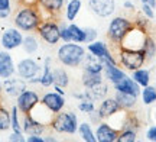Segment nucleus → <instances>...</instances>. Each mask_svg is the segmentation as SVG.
Returning <instances> with one entry per match:
<instances>
[{
    "instance_id": "nucleus-1",
    "label": "nucleus",
    "mask_w": 156,
    "mask_h": 142,
    "mask_svg": "<svg viewBox=\"0 0 156 142\" xmlns=\"http://www.w3.org/2000/svg\"><path fill=\"white\" fill-rule=\"evenodd\" d=\"M41 22H42V19L39 15L38 6L36 7L23 6L15 16V26L20 31H26V32L38 31Z\"/></svg>"
},
{
    "instance_id": "nucleus-2",
    "label": "nucleus",
    "mask_w": 156,
    "mask_h": 142,
    "mask_svg": "<svg viewBox=\"0 0 156 142\" xmlns=\"http://www.w3.org/2000/svg\"><path fill=\"white\" fill-rule=\"evenodd\" d=\"M85 55V49L81 45L71 44V42H65L62 46L58 49V60L59 63L67 65V67H78L81 65Z\"/></svg>"
},
{
    "instance_id": "nucleus-3",
    "label": "nucleus",
    "mask_w": 156,
    "mask_h": 142,
    "mask_svg": "<svg viewBox=\"0 0 156 142\" xmlns=\"http://www.w3.org/2000/svg\"><path fill=\"white\" fill-rule=\"evenodd\" d=\"M134 26V23L132 20H129L126 17L117 16L114 17L107 29V38L112 44L120 45V42L123 41V38L127 35V32Z\"/></svg>"
},
{
    "instance_id": "nucleus-4",
    "label": "nucleus",
    "mask_w": 156,
    "mask_h": 142,
    "mask_svg": "<svg viewBox=\"0 0 156 142\" xmlns=\"http://www.w3.org/2000/svg\"><path fill=\"white\" fill-rule=\"evenodd\" d=\"M51 128L58 133L73 135L78 129V119L73 112H58L51 123Z\"/></svg>"
},
{
    "instance_id": "nucleus-5",
    "label": "nucleus",
    "mask_w": 156,
    "mask_h": 142,
    "mask_svg": "<svg viewBox=\"0 0 156 142\" xmlns=\"http://www.w3.org/2000/svg\"><path fill=\"white\" fill-rule=\"evenodd\" d=\"M119 63L130 71L143 67L146 63V57L142 49H129L119 45Z\"/></svg>"
},
{
    "instance_id": "nucleus-6",
    "label": "nucleus",
    "mask_w": 156,
    "mask_h": 142,
    "mask_svg": "<svg viewBox=\"0 0 156 142\" xmlns=\"http://www.w3.org/2000/svg\"><path fill=\"white\" fill-rule=\"evenodd\" d=\"M16 71L19 77L23 80H28L29 83H39L41 80V65L32 58H25L19 61L16 65Z\"/></svg>"
},
{
    "instance_id": "nucleus-7",
    "label": "nucleus",
    "mask_w": 156,
    "mask_h": 142,
    "mask_svg": "<svg viewBox=\"0 0 156 142\" xmlns=\"http://www.w3.org/2000/svg\"><path fill=\"white\" fill-rule=\"evenodd\" d=\"M38 34L42 39L49 44V45H55L61 41V31H59V25L55 22V19H49V20H42L38 28Z\"/></svg>"
},
{
    "instance_id": "nucleus-8",
    "label": "nucleus",
    "mask_w": 156,
    "mask_h": 142,
    "mask_svg": "<svg viewBox=\"0 0 156 142\" xmlns=\"http://www.w3.org/2000/svg\"><path fill=\"white\" fill-rule=\"evenodd\" d=\"M146 36H147L146 31L137 28V26H133L127 32V35L123 38V41L120 42V46L129 48V49H142Z\"/></svg>"
},
{
    "instance_id": "nucleus-9",
    "label": "nucleus",
    "mask_w": 156,
    "mask_h": 142,
    "mask_svg": "<svg viewBox=\"0 0 156 142\" xmlns=\"http://www.w3.org/2000/svg\"><path fill=\"white\" fill-rule=\"evenodd\" d=\"M41 102L38 93L32 90H25L23 93H20L17 96V109L20 110V113L23 115H29L32 112V109Z\"/></svg>"
},
{
    "instance_id": "nucleus-10",
    "label": "nucleus",
    "mask_w": 156,
    "mask_h": 142,
    "mask_svg": "<svg viewBox=\"0 0 156 142\" xmlns=\"http://www.w3.org/2000/svg\"><path fill=\"white\" fill-rule=\"evenodd\" d=\"M0 42H2V46L5 48L6 51H10V49H15V48L22 45L23 35H22V32H20V29L9 28L2 34Z\"/></svg>"
},
{
    "instance_id": "nucleus-11",
    "label": "nucleus",
    "mask_w": 156,
    "mask_h": 142,
    "mask_svg": "<svg viewBox=\"0 0 156 142\" xmlns=\"http://www.w3.org/2000/svg\"><path fill=\"white\" fill-rule=\"evenodd\" d=\"M87 49H88L91 54H94L97 57H100L103 60V63L104 65L106 64H116L117 65V61L114 60V57L112 55V52L108 49V46L104 44V42H101V41H94V42H90L88 46H87Z\"/></svg>"
},
{
    "instance_id": "nucleus-12",
    "label": "nucleus",
    "mask_w": 156,
    "mask_h": 142,
    "mask_svg": "<svg viewBox=\"0 0 156 142\" xmlns=\"http://www.w3.org/2000/svg\"><path fill=\"white\" fill-rule=\"evenodd\" d=\"M88 6L97 16L101 17L110 16V15H113V12L116 10L114 0H90Z\"/></svg>"
},
{
    "instance_id": "nucleus-13",
    "label": "nucleus",
    "mask_w": 156,
    "mask_h": 142,
    "mask_svg": "<svg viewBox=\"0 0 156 142\" xmlns=\"http://www.w3.org/2000/svg\"><path fill=\"white\" fill-rule=\"evenodd\" d=\"M41 102L44 103L48 109H51L54 113H58L61 112L64 106H65V100H64V96L59 94V93H46L44 94V97L41 99Z\"/></svg>"
},
{
    "instance_id": "nucleus-14",
    "label": "nucleus",
    "mask_w": 156,
    "mask_h": 142,
    "mask_svg": "<svg viewBox=\"0 0 156 142\" xmlns=\"http://www.w3.org/2000/svg\"><path fill=\"white\" fill-rule=\"evenodd\" d=\"M2 87L9 96L17 97L20 93L26 90V83H25L23 78H12V77H9V78H5Z\"/></svg>"
},
{
    "instance_id": "nucleus-15",
    "label": "nucleus",
    "mask_w": 156,
    "mask_h": 142,
    "mask_svg": "<svg viewBox=\"0 0 156 142\" xmlns=\"http://www.w3.org/2000/svg\"><path fill=\"white\" fill-rule=\"evenodd\" d=\"M120 132L112 128L108 123H100L97 131H95V138L98 142H114L117 141Z\"/></svg>"
},
{
    "instance_id": "nucleus-16",
    "label": "nucleus",
    "mask_w": 156,
    "mask_h": 142,
    "mask_svg": "<svg viewBox=\"0 0 156 142\" xmlns=\"http://www.w3.org/2000/svg\"><path fill=\"white\" fill-rule=\"evenodd\" d=\"M16 71L15 63L7 51H0V78H9Z\"/></svg>"
},
{
    "instance_id": "nucleus-17",
    "label": "nucleus",
    "mask_w": 156,
    "mask_h": 142,
    "mask_svg": "<svg viewBox=\"0 0 156 142\" xmlns=\"http://www.w3.org/2000/svg\"><path fill=\"white\" fill-rule=\"evenodd\" d=\"M23 125L22 131L26 135H42L45 131V125L38 122L36 119H34L30 115H23Z\"/></svg>"
},
{
    "instance_id": "nucleus-18",
    "label": "nucleus",
    "mask_w": 156,
    "mask_h": 142,
    "mask_svg": "<svg viewBox=\"0 0 156 142\" xmlns=\"http://www.w3.org/2000/svg\"><path fill=\"white\" fill-rule=\"evenodd\" d=\"M119 110H123V109L120 107L116 99H106L101 102L100 107H98V115L101 119H107V118H112L113 115H116Z\"/></svg>"
},
{
    "instance_id": "nucleus-19",
    "label": "nucleus",
    "mask_w": 156,
    "mask_h": 142,
    "mask_svg": "<svg viewBox=\"0 0 156 142\" xmlns=\"http://www.w3.org/2000/svg\"><path fill=\"white\" fill-rule=\"evenodd\" d=\"M83 68L84 71H91V73H101L104 70V63L100 57L90 52V55H84L83 60Z\"/></svg>"
},
{
    "instance_id": "nucleus-20",
    "label": "nucleus",
    "mask_w": 156,
    "mask_h": 142,
    "mask_svg": "<svg viewBox=\"0 0 156 142\" xmlns=\"http://www.w3.org/2000/svg\"><path fill=\"white\" fill-rule=\"evenodd\" d=\"M114 89L119 90V91H124V93L134 94V96H139L140 94V86L134 81L133 77H132V78H129L127 75H126L124 78L120 80L119 83H116V84H114Z\"/></svg>"
},
{
    "instance_id": "nucleus-21",
    "label": "nucleus",
    "mask_w": 156,
    "mask_h": 142,
    "mask_svg": "<svg viewBox=\"0 0 156 142\" xmlns=\"http://www.w3.org/2000/svg\"><path fill=\"white\" fill-rule=\"evenodd\" d=\"M38 6L42 10L48 12L49 15L55 17V15H58L62 10L64 0H38Z\"/></svg>"
},
{
    "instance_id": "nucleus-22",
    "label": "nucleus",
    "mask_w": 156,
    "mask_h": 142,
    "mask_svg": "<svg viewBox=\"0 0 156 142\" xmlns=\"http://www.w3.org/2000/svg\"><path fill=\"white\" fill-rule=\"evenodd\" d=\"M114 99L117 100V103L120 104V107H122L123 110H127V109L134 107L136 100H137V96L130 94V93H124V91L116 90V96H114Z\"/></svg>"
},
{
    "instance_id": "nucleus-23",
    "label": "nucleus",
    "mask_w": 156,
    "mask_h": 142,
    "mask_svg": "<svg viewBox=\"0 0 156 142\" xmlns=\"http://www.w3.org/2000/svg\"><path fill=\"white\" fill-rule=\"evenodd\" d=\"M39 84L44 86V87H49L54 86V68L51 67V58L46 57L44 63V70L41 74V80H39Z\"/></svg>"
},
{
    "instance_id": "nucleus-24",
    "label": "nucleus",
    "mask_w": 156,
    "mask_h": 142,
    "mask_svg": "<svg viewBox=\"0 0 156 142\" xmlns=\"http://www.w3.org/2000/svg\"><path fill=\"white\" fill-rule=\"evenodd\" d=\"M104 73H106V78L110 80L113 84L119 83L122 78L126 77L124 71H122L116 64H106V65H104Z\"/></svg>"
},
{
    "instance_id": "nucleus-25",
    "label": "nucleus",
    "mask_w": 156,
    "mask_h": 142,
    "mask_svg": "<svg viewBox=\"0 0 156 142\" xmlns=\"http://www.w3.org/2000/svg\"><path fill=\"white\" fill-rule=\"evenodd\" d=\"M133 80L140 86V87H146L151 83V71L145 68H137L133 71Z\"/></svg>"
},
{
    "instance_id": "nucleus-26",
    "label": "nucleus",
    "mask_w": 156,
    "mask_h": 142,
    "mask_svg": "<svg viewBox=\"0 0 156 142\" xmlns=\"http://www.w3.org/2000/svg\"><path fill=\"white\" fill-rule=\"evenodd\" d=\"M142 51H143V54H145L146 61H151V60H153V58L156 57V44H155V39L152 38L151 35L146 36Z\"/></svg>"
},
{
    "instance_id": "nucleus-27",
    "label": "nucleus",
    "mask_w": 156,
    "mask_h": 142,
    "mask_svg": "<svg viewBox=\"0 0 156 142\" xmlns=\"http://www.w3.org/2000/svg\"><path fill=\"white\" fill-rule=\"evenodd\" d=\"M80 10H81V0H69L67 9H65V17L68 22H73L78 16Z\"/></svg>"
},
{
    "instance_id": "nucleus-28",
    "label": "nucleus",
    "mask_w": 156,
    "mask_h": 142,
    "mask_svg": "<svg viewBox=\"0 0 156 142\" xmlns=\"http://www.w3.org/2000/svg\"><path fill=\"white\" fill-rule=\"evenodd\" d=\"M103 81V77H101V73H91V71H84L83 74V84L90 89L93 86L98 84Z\"/></svg>"
},
{
    "instance_id": "nucleus-29",
    "label": "nucleus",
    "mask_w": 156,
    "mask_h": 142,
    "mask_svg": "<svg viewBox=\"0 0 156 142\" xmlns=\"http://www.w3.org/2000/svg\"><path fill=\"white\" fill-rule=\"evenodd\" d=\"M54 84L59 86V87H68L69 84V78L68 74L64 68H54Z\"/></svg>"
},
{
    "instance_id": "nucleus-30",
    "label": "nucleus",
    "mask_w": 156,
    "mask_h": 142,
    "mask_svg": "<svg viewBox=\"0 0 156 142\" xmlns=\"http://www.w3.org/2000/svg\"><path fill=\"white\" fill-rule=\"evenodd\" d=\"M78 132H80L81 138H83L85 142H95V141H97V138H95V133L93 132L91 126H90L88 123H85V122L78 126Z\"/></svg>"
},
{
    "instance_id": "nucleus-31",
    "label": "nucleus",
    "mask_w": 156,
    "mask_h": 142,
    "mask_svg": "<svg viewBox=\"0 0 156 142\" xmlns=\"http://www.w3.org/2000/svg\"><path fill=\"white\" fill-rule=\"evenodd\" d=\"M22 46H23V49H25V52H28V54H35V52L38 51L39 42H38V39H36L35 36L28 35V36H25V38H23Z\"/></svg>"
},
{
    "instance_id": "nucleus-32",
    "label": "nucleus",
    "mask_w": 156,
    "mask_h": 142,
    "mask_svg": "<svg viewBox=\"0 0 156 142\" xmlns=\"http://www.w3.org/2000/svg\"><path fill=\"white\" fill-rule=\"evenodd\" d=\"M68 28H69V32H71L73 42H77V44L85 42V31L83 28H80L77 25H74V23H71Z\"/></svg>"
},
{
    "instance_id": "nucleus-33",
    "label": "nucleus",
    "mask_w": 156,
    "mask_h": 142,
    "mask_svg": "<svg viewBox=\"0 0 156 142\" xmlns=\"http://www.w3.org/2000/svg\"><path fill=\"white\" fill-rule=\"evenodd\" d=\"M12 128V113L0 106V131H7Z\"/></svg>"
},
{
    "instance_id": "nucleus-34",
    "label": "nucleus",
    "mask_w": 156,
    "mask_h": 142,
    "mask_svg": "<svg viewBox=\"0 0 156 142\" xmlns=\"http://www.w3.org/2000/svg\"><path fill=\"white\" fill-rule=\"evenodd\" d=\"M142 99L145 104H152L153 102H156V89L152 86H146L142 90Z\"/></svg>"
},
{
    "instance_id": "nucleus-35",
    "label": "nucleus",
    "mask_w": 156,
    "mask_h": 142,
    "mask_svg": "<svg viewBox=\"0 0 156 142\" xmlns=\"http://www.w3.org/2000/svg\"><path fill=\"white\" fill-rule=\"evenodd\" d=\"M117 141L119 142H134L136 141V132L133 129H123L119 133Z\"/></svg>"
},
{
    "instance_id": "nucleus-36",
    "label": "nucleus",
    "mask_w": 156,
    "mask_h": 142,
    "mask_svg": "<svg viewBox=\"0 0 156 142\" xmlns=\"http://www.w3.org/2000/svg\"><path fill=\"white\" fill-rule=\"evenodd\" d=\"M19 109H17V106H13L12 107V129H13V132H23L22 128H20V123H19Z\"/></svg>"
},
{
    "instance_id": "nucleus-37",
    "label": "nucleus",
    "mask_w": 156,
    "mask_h": 142,
    "mask_svg": "<svg viewBox=\"0 0 156 142\" xmlns=\"http://www.w3.org/2000/svg\"><path fill=\"white\" fill-rule=\"evenodd\" d=\"M78 109L81 110V112H84V113H91V112H94L95 107H94V103H93V100H87V99H84L83 102L78 104Z\"/></svg>"
},
{
    "instance_id": "nucleus-38",
    "label": "nucleus",
    "mask_w": 156,
    "mask_h": 142,
    "mask_svg": "<svg viewBox=\"0 0 156 142\" xmlns=\"http://www.w3.org/2000/svg\"><path fill=\"white\" fill-rule=\"evenodd\" d=\"M59 31H61V41H64V42H73L71 32H69V28L67 25H59Z\"/></svg>"
},
{
    "instance_id": "nucleus-39",
    "label": "nucleus",
    "mask_w": 156,
    "mask_h": 142,
    "mask_svg": "<svg viewBox=\"0 0 156 142\" xmlns=\"http://www.w3.org/2000/svg\"><path fill=\"white\" fill-rule=\"evenodd\" d=\"M85 42L90 44V42H94L95 38H97V31L94 28H85Z\"/></svg>"
},
{
    "instance_id": "nucleus-40",
    "label": "nucleus",
    "mask_w": 156,
    "mask_h": 142,
    "mask_svg": "<svg viewBox=\"0 0 156 142\" xmlns=\"http://www.w3.org/2000/svg\"><path fill=\"white\" fill-rule=\"evenodd\" d=\"M142 12H143V15H145L146 17H149V19H153V17H155L153 7H151L147 3H143V6H142Z\"/></svg>"
},
{
    "instance_id": "nucleus-41",
    "label": "nucleus",
    "mask_w": 156,
    "mask_h": 142,
    "mask_svg": "<svg viewBox=\"0 0 156 142\" xmlns=\"http://www.w3.org/2000/svg\"><path fill=\"white\" fill-rule=\"evenodd\" d=\"M9 141H12V142H23V141H26V138L23 137V132H13L10 137H9Z\"/></svg>"
},
{
    "instance_id": "nucleus-42",
    "label": "nucleus",
    "mask_w": 156,
    "mask_h": 142,
    "mask_svg": "<svg viewBox=\"0 0 156 142\" xmlns=\"http://www.w3.org/2000/svg\"><path fill=\"white\" fill-rule=\"evenodd\" d=\"M146 137H147V139H149V141L156 142V126L149 128V131H147V133H146Z\"/></svg>"
},
{
    "instance_id": "nucleus-43",
    "label": "nucleus",
    "mask_w": 156,
    "mask_h": 142,
    "mask_svg": "<svg viewBox=\"0 0 156 142\" xmlns=\"http://www.w3.org/2000/svg\"><path fill=\"white\" fill-rule=\"evenodd\" d=\"M28 142H45V138H41V135H28Z\"/></svg>"
},
{
    "instance_id": "nucleus-44",
    "label": "nucleus",
    "mask_w": 156,
    "mask_h": 142,
    "mask_svg": "<svg viewBox=\"0 0 156 142\" xmlns=\"http://www.w3.org/2000/svg\"><path fill=\"white\" fill-rule=\"evenodd\" d=\"M0 10H10V0H0Z\"/></svg>"
},
{
    "instance_id": "nucleus-45",
    "label": "nucleus",
    "mask_w": 156,
    "mask_h": 142,
    "mask_svg": "<svg viewBox=\"0 0 156 142\" xmlns=\"http://www.w3.org/2000/svg\"><path fill=\"white\" fill-rule=\"evenodd\" d=\"M10 15V10H0V19H6Z\"/></svg>"
},
{
    "instance_id": "nucleus-46",
    "label": "nucleus",
    "mask_w": 156,
    "mask_h": 142,
    "mask_svg": "<svg viewBox=\"0 0 156 142\" xmlns=\"http://www.w3.org/2000/svg\"><path fill=\"white\" fill-rule=\"evenodd\" d=\"M54 87H55V91H56V93H59V94H62V96L65 94V91L62 90V87H59V86H55V84H54Z\"/></svg>"
},
{
    "instance_id": "nucleus-47",
    "label": "nucleus",
    "mask_w": 156,
    "mask_h": 142,
    "mask_svg": "<svg viewBox=\"0 0 156 142\" xmlns=\"http://www.w3.org/2000/svg\"><path fill=\"white\" fill-rule=\"evenodd\" d=\"M146 3H147L149 6H151V7H153V9L156 7V0H147Z\"/></svg>"
},
{
    "instance_id": "nucleus-48",
    "label": "nucleus",
    "mask_w": 156,
    "mask_h": 142,
    "mask_svg": "<svg viewBox=\"0 0 156 142\" xmlns=\"http://www.w3.org/2000/svg\"><path fill=\"white\" fill-rule=\"evenodd\" d=\"M124 7H127V9H134L133 3H130V2H124Z\"/></svg>"
},
{
    "instance_id": "nucleus-49",
    "label": "nucleus",
    "mask_w": 156,
    "mask_h": 142,
    "mask_svg": "<svg viewBox=\"0 0 156 142\" xmlns=\"http://www.w3.org/2000/svg\"><path fill=\"white\" fill-rule=\"evenodd\" d=\"M140 2H142V3H146V2H147V0H140Z\"/></svg>"
}]
</instances>
